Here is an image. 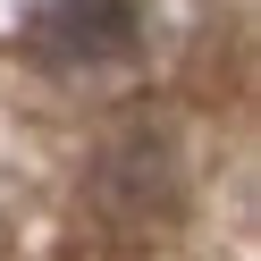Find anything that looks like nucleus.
<instances>
[{"mask_svg": "<svg viewBox=\"0 0 261 261\" xmlns=\"http://www.w3.org/2000/svg\"><path fill=\"white\" fill-rule=\"evenodd\" d=\"M143 42V0H34L25 51L42 68H110Z\"/></svg>", "mask_w": 261, "mask_h": 261, "instance_id": "1", "label": "nucleus"}]
</instances>
